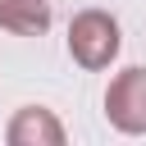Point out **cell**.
<instances>
[{"label": "cell", "mask_w": 146, "mask_h": 146, "mask_svg": "<svg viewBox=\"0 0 146 146\" xmlns=\"http://www.w3.org/2000/svg\"><path fill=\"white\" fill-rule=\"evenodd\" d=\"M5 141L9 146H64V123L50 110H41V105H23L9 119Z\"/></svg>", "instance_id": "obj_3"}, {"label": "cell", "mask_w": 146, "mask_h": 146, "mask_svg": "<svg viewBox=\"0 0 146 146\" xmlns=\"http://www.w3.org/2000/svg\"><path fill=\"white\" fill-rule=\"evenodd\" d=\"M0 27L14 36H41L50 27V0H0Z\"/></svg>", "instance_id": "obj_4"}, {"label": "cell", "mask_w": 146, "mask_h": 146, "mask_svg": "<svg viewBox=\"0 0 146 146\" xmlns=\"http://www.w3.org/2000/svg\"><path fill=\"white\" fill-rule=\"evenodd\" d=\"M105 119L128 132V137H141L146 132V68H123L110 91H105Z\"/></svg>", "instance_id": "obj_2"}, {"label": "cell", "mask_w": 146, "mask_h": 146, "mask_svg": "<svg viewBox=\"0 0 146 146\" xmlns=\"http://www.w3.org/2000/svg\"><path fill=\"white\" fill-rule=\"evenodd\" d=\"M68 55H73V64H82L91 73L110 68L114 55H119V23H114V14H105V9L73 14V23H68Z\"/></svg>", "instance_id": "obj_1"}]
</instances>
